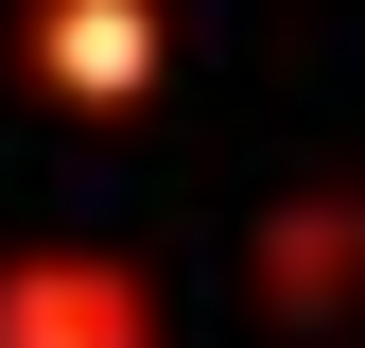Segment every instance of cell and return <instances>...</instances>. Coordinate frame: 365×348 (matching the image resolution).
<instances>
[{
    "label": "cell",
    "mask_w": 365,
    "mask_h": 348,
    "mask_svg": "<svg viewBox=\"0 0 365 348\" xmlns=\"http://www.w3.org/2000/svg\"><path fill=\"white\" fill-rule=\"evenodd\" d=\"M244 314L279 331V348L365 331V174H313V192H279L244 227Z\"/></svg>",
    "instance_id": "obj_1"
},
{
    "label": "cell",
    "mask_w": 365,
    "mask_h": 348,
    "mask_svg": "<svg viewBox=\"0 0 365 348\" xmlns=\"http://www.w3.org/2000/svg\"><path fill=\"white\" fill-rule=\"evenodd\" d=\"M18 87L53 122H140L174 87V0H18Z\"/></svg>",
    "instance_id": "obj_2"
},
{
    "label": "cell",
    "mask_w": 365,
    "mask_h": 348,
    "mask_svg": "<svg viewBox=\"0 0 365 348\" xmlns=\"http://www.w3.org/2000/svg\"><path fill=\"white\" fill-rule=\"evenodd\" d=\"M0 348H174V314L122 244H18L0 261Z\"/></svg>",
    "instance_id": "obj_3"
}]
</instances>
